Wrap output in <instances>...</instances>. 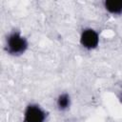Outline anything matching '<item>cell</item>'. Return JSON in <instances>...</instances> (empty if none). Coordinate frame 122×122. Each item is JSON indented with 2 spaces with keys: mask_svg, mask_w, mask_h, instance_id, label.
Wrapping results in <instances>:
<instances>
[{
  "mask_svg": "<svg viewBox=\"0 0 122 122\" xmlns=\"http://www.w3.org/2000/svg\"><path fill=\"white\" fill-rule=\"evenodd\" d=\"M8 48L11 53H21L26 50L27 42L18 33H12L9 37Z\"/></svg>",
  "mask_w": 122,
  "mask_h": 122,
  "instance_id": "obj_1",
  "label": "cell"
},
{
  "mask_svg": "<svg viewBox=\"0 0 122 122\" xmlns=\"http://www.w3.org/2000/svg\"><path fill=\"white\" fill-rule=\"evenodd\" d=\"M45 113L37 106H29L25 112V122H44Z\"/></svg>",
  "mask_w": 122,
  "mask_h": 122,
  "instance_id": "obj_2",
  "label": "cell"
},
{
  "mask_svg": "<svg viewBox=\"0 0 122 122\" xmlns=\"http://www.w3.org/2000/svg\"><path fill=\"white\" fill-rule=\"evenodd\" d=\"M81 43L88 49L94 48L98 43V35L92 30H86L81 35Z\"/></svg>",
  "mask_w": 122,
  "mask_h": 122,
  "instance_id": "obj_3",
  "label": "cell"
},
{
  "mask_svg": "<svg viewBox=\"0 0 122 122\" xmlns=\"http://www.w3.org/2000/svg\"><path fill=\"white\" fill-rule=\"evenodd\" d=\"M106 9L112 13H120L122 11V0H110L105 2Z\"/></svg>",
  "mask_w": 122,
  "mask_h": 122,
  "instance_id": "obj_4",
  "label": "cell"
},
{
  "mask_svg": "<svg viewBox=\"0 0 122 122\" xmlns=\"http://www.w3.org/2000/svg\"><path fill=\"white\" fill-rule=\"evenodd\" d=\"M69 103H70V100H69V96L67 94L61 95L58 99V106L62 109H65L66 107H68Z\"/></svg>",
  "mask_w": 122,
  "mask_h": 122,
  "instance_id": "obj_5",
  "label": "cell"
}]
</instances>
